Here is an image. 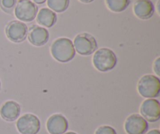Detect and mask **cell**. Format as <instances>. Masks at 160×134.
<instances>
[{"label": "cell", "instance_id": "obj_1", "mask_svg": "<svg viewBox=\"0 0 160 134\" xmlns=\"http://www.w3.org/2000/svg\"><path fill=\"white\" fill-rule=\"evenodd\" d=\"M52 56L60 63H67L74 58L73 43L68 38H59L53 42L51 46Z\"/></svg>", "mask_w": 160, "mask_h": 134}, {"label": "cell", "instance_id": "obj_2", "mask_svg": "<svg viewBox=\"0 0 160 134\" xmlns=\"http://www.w3.org/2000/svg\"><path fill=\"white\" fill-rule=\"evenodd\" d=\"M117 56L110 49L101 48L96 50L94 54L93 64L99 72H109L117 66Z\"/></svg>", "mask_w": 160, "mask_h": 134}, {"label": "cell", "instance_id": "obj_3", "mask_svg": "<svg viewBox=\"0 0 160 134\" xmlns=\"http://www.w3.org/2000/svg\"><path fill=\"white\" fill-rule=\"evenodd\" d=\"M138 93L145 98H156L160 94V79L154 75H145L138 83Z\"/></svg>", "mask_w": 160, "mask_h": 134}, {"label": "cell", "instance_id": "obj_4", "mask_svg": "<svg viewBox=\"0 0 160 134\" xmlns=\"http://www.w3.org/2000/svg\"><path fill=\"white\" fill-rule=\"evenodd\" d=\"M75 51L82 56H88L95 53L98 49V43L94 36L88 33L78 35L73 40Z\"/></svg>", "mask_w": 160, "mask_h": 134}, {"label": "cell", "instance_id": "obj_5", "mask_svg": "<svg viewBox=\"0 0 160 134\" xmlns=\"http://www.w3.org/2000/svg\"><path fill=\"white\" fill-rule=\"evenodd\" d=\"M38 8L31 0H19L16 4L14 13L20 21L31 22L35 19Z\"/></svg>", "mask_w": 160, "mask_h": 134}, {"label": "cell", "instance_id": "obj_6", "mask_svg": "<svg viewBox=\"0 0 160 134\" xmlns=\"http://www.w3.org/2000/svg\"><path fill=\"white\" fill-rule=\"evenodd\" d=\"M17 128L21 134H37L40 131L41 122L33 114H25L17 122Z\"/></svg>", "mask_w": 160, "mask_h": 134}, {"label": "cell", "instance_id": "obj_7", "mask_svg": "<svg viewBox=\"0 0 160 134\" xmlns=\"http://www.w3.org/2000/svg\"><path fill=\"white\" fill-rule=\"evenodd\" d=\"M142 116L150 122H156L160 119V103L155 98L144 100L140 108Z\"/></svg>", "mask_w": 160, "mask_h": 134}, {"label": "cell", "instance_id": "obj_8", "mask_svg": "<svg viewBox=\"0 0 160 134\" xmlns=\"http://www.w3.org/2000/svg\"><path fill=\"white\" fill-rule=\"evenodd\" d=\"M124 129L128 134H145L148 130V123L142 115L133 114L126 119Z\"/></svg>", "mask_w": 160, "mask_h": 134}, {"label": "cell", "instance_id": "obj_9", "mask_svg": "<svg viewBox=\"0 0 160 134\" xmlns=\"http://www.w3.org/2000/svg\"><path fill=\"white\" fill-rule=\"evenodd\" d=\"M6 34L8 39L13 42H22L28 35V26L23 22L12 20L7 24Z\"/></svg>", "mask_w": 160, "mask_h": 134}, {"label": "cell", "instance_id": "obj_10", "mask_svg": "<svg viewBox=\"0 0 160 134\" xmlns=\"http://www.w3.org/2000/svg\"><path fill=\"white\" fill-rule=\"evenodd\" d=\"M68 121L62 115L55 114L48 118L46 123L50 134H63L68 130Z\"/></svg>", "mask_w": 160, "mask_h": 134}, {"label": "cell", "instance_id": "obj_11", "mask_svg": "<svg viewBox=\"0 0 160 134\" xmlns=\"http://www.w3.org/2000/svg\"><path fill=\"white\" fill-rule=\"evenodd\" d=\"M49 39V32L48 30L41 26L31 27L28 34V40L35 46H42L48 42Z\"/></svg>", "mask_w": 160, "mask_h": 134}, {"label": "cell", "instance_id": "obj_12", "mask_svg": "<svg viewBox=\"0 0 160 134\" xmlns=\"http://www.w3.org/2000/svg\"><path fill=\"white\" fill-rule=\"evenodd\" d=\"M134 13L142 20L150 19L155 13V6L151 0H136L134 5Z\"/></svg>", "mask_w": 160, "mask_h": 134}, {"label": "cell", "instance_id": "obj_13", "mask_svg": "<svg viewBox=\"0 0 160 134\" xmlns=\"http://www.w3.org/2000/svg\"><path fill=\"white\" fill-rule=\"evenodd\" d=\"M20 115V106L13 100H8L0 108V115L7 122L17 120Z\"/></svg>", "mask_w": 160, "mask_h": 134}, {"label": "cell", "instance_id": "obj_14", "mask_svg": "<svg viewBox=\"0 0 160 134\" xmlns=\"http://www.w3.org/2000/svg\"><path fill=\"white\" fill-rule=\"evenodd\" d=\"M36 17H37L38 24L45 28H52L57 20V16L56 13L48 8L41 9Z\"/></svg>", "mask_w": 160, "mask_h": 134}, {"label": "cell", "instance_id": "obj_15", "mask_svg": "<svg viewBox=\"0 0 160 134\" xmlns=\"http://www.w3.org/2000/svg\"><path fill=\"white\" fill-rule=\"evenodd\" d=\"M107 7L114 13L124 11L129 6L131 0H106Z\"/></svg>", "mask_w": 160, "mask_h": 134}, {"label": "cell", "instance_id": "obj_16", "mask_svg": "<svg viewBox=\"0 0 160 134\" xmlns=\"http://www.w3.org/2000/svg\"><path fill=\"white\" fill-rule=\"evenodd\" d=\"M47 5L53 12L62 13L69 7L70 0H48Z\"/></svg>", "mask_w": 160, "mask_h": 134}, {"label": "cell", "instance_id": "obj_17", "mask_svg": "<svg viewBox=\"0 0 160 134\" xmlns=\"http://www.w3.org/2000/svg\"><path fill=\"white\" fill-rule=\"evenodd\" d=\"M17 0H0V5L3 10L9 13L16 6Z\"/></svg>", "mask_w": 160, "mask_h": 134}, {"label": "cell", "instance_id": "obj_18", "mask_svg": "<svg viewBox=\"0 0 160 134\" xmlns=\"http://www.w3.org/2000/svg\"><path fill=\"white\" fill-rule=\"evenodd\" d=\"M95 134H117L115 129L109 126H102L98 128L95 131Z\"/></svg>", "mask_w": 160, "mask_h": 134}, {"label": "cell", "instance_id": "obj_19", "mask_svg": "<svg viewBox=\"0 0 160 134\" xmlns=\"http://www.w3.org/2000/svg\"><path fill=\"white\" fill-rule=\"evenodd\" d=\"M153 68H154L155 73L156 74V75L159 76L160 75V57H158L154 63V65H153Z\"/></svg>", "mask_w": 160, "mask_h": 134}, {"label": "cell", "instance_id": "obj_20", "mask_svg": "<svg viewBox=\"0 0 160 134\" xmlns=\"http://www.w3.org/2000/svg\"><path fill=\"white\" fill-rule=\"evenodd\" d=\"M34 3H37V4H43L46 2V0H31Z\"/></svg>", "mask_w": 160, "mask_h": 134}, {"label": "cell", "instance_id": "obj_21", "mask_svg": "<svg viewBox=\"0 0 160 134\" xmlns=\"http://www.w3.org/2000/svg\"><path fill=\"white\" fill-rule=\"evenodd\" d=\"M147 134H160V131L159 130H152L151 131L148 132Z\"/></svg>", "mask_w": 160, "mask_h": 134}, {"label": "cell", "instance_id": "obj_22", "mask_svg": "<svg viewBox=\"0 0 160 134\" xmlns=\"http://www.w3.org/2000/svg\"><path fill=\"white\" fill-rule=\"evenodd\" d=\"M79 1H81L83 3H90L92 2H93L94 0H79Z\"/></svg>", "mask_w": 160, "mask_h": 134}, {"label": "cell", "instance_id": "obj_23", "mask_svg": "<svg viewBox=\"0 0 160 134\" xmlns=\"http://www.w3.org/2000/svg\"><path fill=\"white\" fill-rule=\"evenodd\" d=\"M63 134H78V133H74V132H67V133H65Z\"/></svg>", "mask_w": 160, "mask_h": 134}, {"label": "cell", "instance_id": "obj_24", "mask_svg": "<svg viewBox=\"0 0 160 134\" xmlns=\"http://www.w3.org/2000/svg\"><path fill=\"white\" fill-rule=\"evenodd\" d=\"M0 89H1V82H0Z\"/></svg>", "mask_w": 160, "mask_h": 134}]
</instances>
